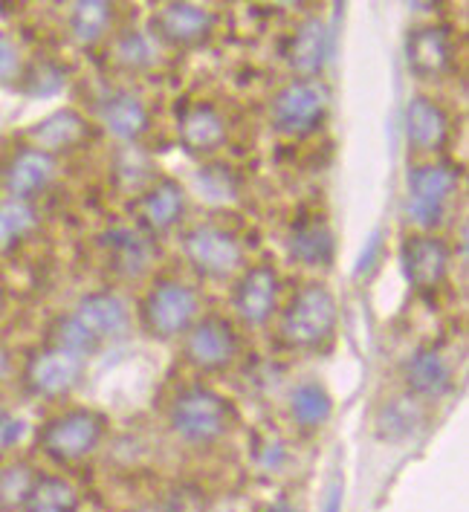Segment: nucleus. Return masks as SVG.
<instances>
[{"instance_id":"f257e3e1","label":"nucleus","mask_w":469,"mask_h":512,"mask_svg":"<svg viewBox=\"0 0 469 512\" xmlns=\"http://www.w3.org/2000/svg\"><path fill=\"white\" fill-rule=\"evenodd\" d=\"M336 319L339 307L331 290L319 281H310L299 287L281 310L278 336L293 351H319L333 339Z\"/></svg>"},{"instance_id":"f03ea898","label":"nucleus","mask_w":469,"mask_h":512,"mask_svg":"<svg viewBox=\"0 0 469 512\" xmlns=\"http://www.w3.org/2000/svg\"><path fill=\"white\" fill-rule=\"evenodd\" d=\"M232 408L209 385H186L168 403V426L183 443L212 446L229 432Z\"/></svg>"},{"instance_id":"7ed1b4c3","label":"nucleus","mask_w":469,"mask_h":512,"mask_svg":"<svg viewBox=\"0 0 469 512\" xmlns=\"http://www.w3.org/2000/svg\"><path fill=\"white\" fill-rule=\"evenodd\" d=\"M197 313H200V293L192 284L177 278L157 281L139 301L142 330L163 342L186 336V330L197 322Z\"/></svg>"},{"instance_id":"20e7f679","label":"nucleus","mask_w":469,"mask_h":512,"mask_svg":"<svg viewBox=\"0 0 469 512\" xmlns=\"http://www.w3.org/2000/svg\"><path fill=\"white\" fill-rule=\"evenodd\" d=\"M328 108H331V90L325 81L293 79L270 99V122L281 136L302 139L325 122Z\"/></svg>"},{"instance_id":"39448f33","label":"nucleus","mask_w":469,"mask_h":512,"mask_svg":"<svg viewBox=\"0 0 469 512\" xmlns=\"http://www.w3.org/2000/svg\"><path fill=\"white\" fill-rule=\"evenodd\" d=\"M183 258L189 261L200 278H212V281H223L232 278L244 270L247 264V252L244 243L235 232L223 229L218 223H197L192 226L183 238Z\"/></svg>"},{"instance_id":"423d86ee","label":"nucleus","mask_w":469,"mask_h":512,"mask_svg":"<svg viewBox=\"0 0 469 512\" xmlns=\"http://www.w3.org/2000/svg\"><path fill=\"white\" fill-rule=\"evenodd\" d=\"M461 186V174L452 162H423L414 165L409 174L406 215L420 229L441 226L449 203L455 200Z\"/></svg>"},{"instance_id":"0eeeda50","label":"nucleus","mask_w":469,"mask_h":512,"mask_svg":"<svg viewBox=\"0 0 469 512\" xmlns=\"http://www.w3.org/2000/svg\"><path fill=\"white\" fill-rule=\"evenodd\" d=\"M105 423H108L105 414L93 408H70L41 429L38 443L44 455H50L58 463H73L96 452V446L105 437Z\"/></svg>"},{"instance_id":"6e6552de","label":"nucleus","mask_w":469,"mask_h":512,"mask_svg":"<svg viewBox=\"0 0 469 512\" xmlns=\"http://www.w3.org/2000/svg\"><path fill=\"white\" fill-rule=\"evenodd\" d=\"M238 351H241L238 333L232 322L223 316H215V313L203 316L186 330L183 356L197 371H206V374L226 371L238 359Z\"/></svg>"},{"instance_id":"1a4fd4ad","label":"nucleus","mask_w":469,"mask_h":512,"mask_svg":"<svg viewBox=\"0 0 469 512\" xmlns=\"http://www.w3.org/2000/svg\"><path fill=\"white\" fill-rule=\"evenodd\" d=\"M281 278L273 264H252L238 272L232 287V310L249 327H264L276 316Z\"/></svg>"},{"instance_id":"9d476101","label":"nucleus","mask_w":469,"mask_h":512,"mask_svg":"<svg viewBox=\"0 0 469 512\" xmlns=\"http://www.w3.org/2000/svg\"><path fill=\"white\" fill-rule=\"evenodd\" d=\"M452 252L441 238H435L432 232H417L409 235L400 246V267L406 281L412 284V290L429 296L446 281Z\"/></svg>"},{"instance_id":"9b49d317","label":"nucleus","mask_w":469,"mask_h":512,"mask_svg":"<svg viewBox=\"0 0 469 512\" xmlns=\"http://www.w3.org/2000/svg\"><path fill=\"white\" fill-rule=\"evenodd\" d=\"M84 377V359L73 353L58 351V348H44V351L32 353L27 362V388L35 397L44 400H58L67 397Z\"/></svg>"},{"instance_id":"f8f14e48","label":"nucleus","mask_w":469,"mask_h":512,"mask_svg":"<svg viewBox=\"0 0 469 512\" xmlns=\"http://www.w3.org/2000/svg\"><path fill=\"white\" fill-rule=\"evenodd\" d=\"M455 61V41L443 24H423L406 35V64L414 79L438 81Z\"/></svg>"},{"instance_id":"ddd939ff","label":"nucleus","mask_w":469,"mask_h":512,"mask_svg":"<svg viewBox=\"0 0 469 512\" xmlns=\"http://www.w3.org/2000/svg\"><path fill=\"white\" fill-rule=\"evenodd\" d=\"M70 316L96 339V345L125 336V330L131 327L128 301L111 290H99V293H87L84 298H79L76 307L70 310Z\"/></svg>"},{"instance_id":"4468645a","label":"nucleus","mask_w":469,"mask_h":512,"mask_svg":"<svg viewBox=\"0 0 469 512\" xmlns=\"http://www.w3.org/2000/svg\"><path fill=\"white\" fill-rule=\"evenodd\" d=\"M154 29L168 47L192 50V47H200L212 38L215 15L197 3H166L154 15Z\"/></svg>"},{"instance_id":"2eb2a0df","label":"nucleus","mask_w":469,"mask_h":512,"mask_svg":"<svg viewBox=\"0 0 469 512\" xmlns=\"http://www.w3.org/2000/svg\"><path fill=\"white\" fill-rule=\"evenodd\" d=\"M177 136L186 154L192 157H212L218 154L226 139H229V128L226 119L215 105L209 102H194L192 108H186L180 113L177 122Z\"/></svg>"},{"instance_id":"dca6fc26","label":"nucleus","mask_w":469,"mask_h":512,"mask_svg":"<svg viewBox=\"0 0 469 512\" xmlns=\"http://www.w3.org/2000/svg\"><path fill=\"white\" fill-rule=\"evenodd\" d=\"M56 171V157H50L38 148H21L3 168V189L15 200L32 203L38 194H44L53 186Z\"/></svg>"},{"instance_id":"f3484780","label":"nucleus","mask_w":469,"mask_h":512,"mask_svg":"<svg viewBox=\"0 0 469 512\" xmlns=\"http://www.w3.org/2000/svg\"><path fill=\"white\" fill-rule=\"evenodd\" d=\"M102 249L108 255V264L113 272H119L122 278H139L151 270L154 258H157V246L154 238L142 229L134 226H113L102 235Z\"/></svg>"},{"instance_id":"a211bd4d","label":"nucleus","mask_w":469,"mask_h":512,"mask_svg":"<svg viewBox=\"0 0 469 512\" xmlns=\"http://www.w3.org/2000/svg\"><path fill=\"white\" fill-rule=\"evenodd\" d=\"M186 215V191L171 177H157L139 197V223L151 238L171 232Z\"/></svg>"},{"instance_id":"6ab92c4d","label":"nucleus","mask_w":469,"mask_h":512,"mask_svg":"<svg viewBox=\"0 0 469 512\" xmlns=\"http://www.w3.org/2000/svg\"><path fill=\"white\" fill-rule=\"evenodd\" d=\"M99 122L105 131L125 145H137L151 128V113L145 102L131 90H111L99 102Z\"/></svg>"},{"instance_id":"aec40b11","label":"nucleus","mask_w":469,"mask_h":512,"mask_svg":"<svg viewBox=\"0 0 469 512\" xmlns=\"http://www.w3.org/2000/svg\"><path fill=\"white\" fill-rule=\"evenodd\" d=\"M452 377V362L438 348H420L403 362V382L414 400H441Z\"/></svg>"},{"instance_id":"412c9836","label":"nucleus","mask_w":469,"mask_h":512,"mask_svg":"<svg viewBox=\"0 0 469 512\" xmlns=\"http://www.w3.org/2000/svg\"><path fill=\"white\" fill-rule=\"evenodd\" d=\"M449 139V113L429 96H414L406 108V142L414 154H438Z\"/></svg>"},{"instance_id":"4be33fe9","label":"nucleus","mask_w":469,"mask_h":512,"mask_svg":"<svg viewBox=\"0 0 469 512\" xmlns=\"http://www.w3.org/2000/svg\"><path fill=\"white\" fill-rule=\"evenodd\" d=\"M287 249L290 258L299 261L302 267H328L333 261V241L331 226L319 215H302L287 235Z\"/></svg>"},{"instance_id":"5701e85b","label":"nucleus","mask_w":469,"mask_h":512,"mask_svg":"<svg viewBox=\"0 0 469 512\" xmlns=\"http://www.w3.org/2000/svg\"><path fill=\"white\" fill-rule=\"evenodd\" d=\"M328 53H331L328 27L319 18H307L296 27L293 38H290L287 61H290V70L299 79H316L322 73L325 61H328Z\"/></svg>"},{"instance_id":"b1692460","label":"nucleus","mask_w":469,"mask_h":512,"mask_svg":"<svg viewBox=\"0 0 469 512\" xmlns=\"http://www.w3.org/2000/svg\"><path fill=\"white\" fill-rule=\"evenodd\" d=\"M87 134H90L87 119L73 108H61L56 113H50L44 122H38L29 131L32 142H35L32 148H38V151H44L50 157H56L58 151H73V148L84 145Z\"/></svg>"},{"instance_id":"393cba45","label":"nucleus","mask_w":469,"mask_h":512,"mask_svg":"<svg viewBox=\"0 0 469 512\" xmlns=\"http://www.w3.org/2000/svg\"><path fill=\"white\" fill-rule=\"evenodd\" d=\"M113 27V3L108 0H79L70 9V32L79 44H99Z\"/></svg>"},{"instance_id":"a878e982","label":"nucleus","mask_w":469,"mask_h":512,"mask_svg":"<svg viewBox=\"0 0 469 512\" xmlns=\"http://www.w3.org/2000/svg\"><path fill=\"white\" fill-rule=\"evenodd\" d=\"M79 492L76 486L58 475H38L32 492L24 501V512H76Z\"/></svg>"},{"instance_id":"bb28decb","label":"nucleus","mask_w":469,"mask_h":512,"mask_svg":"<svg viewBox=\"0 0 469 512\" xmlns=\"http://www.w3.org/2000/svg\"><path fill=\"white\" fill-rule=\"evenodd\" d=\"M333 411L331 394L319 382H299L290 394V414L302 429H319Z\"/></svg>"},{"instance_id":"cd10ccee","label":"nucleus","mask_w":469,"mask_h":512,"mask_svg":"<svg viewBox=\"0 0 469 512\" xmlns=\"http://www.w3.org/2000/svg\"><path fill=\"white\" fill-rule=\"evenodd\" d=\"M38 229V212L27 200L3 197L0 200V252L15 249Z\"/></svg>"},{"instance_id":"c85d7f7f","label":"nucleus","mask_w":469,"mask_h":512,"mask_svg":"<svg viewBox=\"0 0 469 512\" xmlns=\"http://www.w3.org/2000/svg\"><path fill=\"white\" fill-rule=\"evenodd\" d=\"M113 177L119 189L145 191L157 180V165L148 160L137 145H125L113 160Z\"/></svg>"},{"instance_id":"c756f323","label":"nucleus","mask_w":469,"mask_h":512,"mask_svg":"<svg viewBox=\"0 0 469 512\" xmlns=\"http://www.w3.org/2000/svg\"><path fill=\"white\" fill-rule=\"evenodd\" d=\"M50 348H58V351L73 353V356L84 359V356L96 353L99 345L70 313H64V316H58L56 322L50 324Z\"/></svg>"},{"instance_id":"7c9ffc66","label":"nucleus","mask_w":469,"mask_h":512,"mask_svg":"<svg viewBox=\"0 0 469 512\" xmlns=\"http://www.w3.org/2000/svg\"><path fill=\"white\" fill-rule=\"evenodd\" d=\"M38 481V475L32 472L27 463H9L0 469V507L3 510H15L24 507L27 495Z\"/></svg>"},{"instance_id":"2f4dec72","label":"nucleus","mask_w":469,"mask_h":512,"mask_svg":"<svg viewBox=\"0 0 469 512\" xmlns=\"http://www.w3.org/2000/svg\"><path fill=\"white\" fill-rule=\"evenodd\" d=\"M113 55H116V61H119L122 67H128V70H148V67L157 61L148 35L134 32V29H131V32H122V35L116 38Z\"/></svg>"},{"instance_id":"473e14b6","label":"nucleus","mask_w":469,"mask_h":512,"mask_svg":"<svg viewBox=\"0 0 469 512\" xmlns=\"http://www.w3.org/2000/svg\"><path fill=\"white\" fill-rule=\"evenodd\" d=\"M64 84H67V70L61 64H56V61H38V64L29 67L24 90H27L29 96H35V99H44V96H56Z\"/></svg>"},{"instance_id":"72a5a7b5","label":"nucleus","mask_w":469,"mask_h":512,"mask_svg":"<svg viewBox=\"0 0 469 512\" xmlns=\"http://www.w3.org/2000/svg\"><path fill=\"white\" fill-rule=\"evenodd\" d=\"M197 186L206 200H215V203H226L238 194V180L226 165H206L197 174Z\"/></svg>"},{"instance_id":"f704fd0d","label":"nucleus","mask_w":469,"mask_h":512,"mask_svg":"<svg viewBox=\"0 0 469 512\" xmlns=\"http://www.w3.org/2000/svg\"><path fill=\"white\" fill-rule=\"evenodd\" d=\"M417 400L414 397H403V400H394V403L386 405L380 423H383V434L388 437H403L414 429V423L420 420L417 414Z\"/></svg>"},{"instance_id":"c9c22d12","label":"nucleus","mask_w":469,"mask_h":512,"mask_svg":"<svg viewBox=\"0 0 469 512\" xmlns=\"http://www.w3.org/2000/svg\"><path fill=\"white\" fill-rule=\"evenodd\" d=\"M21 73V53L9 35L0 32V81H12Z\"/></svg>"},{"instance_id":"e433bc0d","label":"nucleus","mask_w":469,"mask_h":512,"mask_svg":"<svg viewBox=\"0 0 469 512\" xmlns=\"http://www.w3.org/2000/svg\"><path fill=\"white\" fill-rule=\"evenodd\" d=\"M21 432H24L21 420H18V417H12L6 408H0V452L12 449V446L21 440Z\"/></svg>"},{"instance_id":"4c0bfd02","label":"nucleus","mask_w":469,"mask_h":512,"mask_svg":"<svg viewBox=\"0 0 469 512\" xmlns=\"http://www.w3.org/2000/svg\"><path fill=\"white\" fill-rule=\"evenodd\" d=\"M380 246H383V232L377 229L371 238H368V243H365V249L359 252V261H357V275H362V272H368L371 267H374V261H377V255H380Z\"/></svg>"},{"instance_id":"58836bf2","label":"nucleus","mask_w":469,"mask_h":512,"mask_svg":"<svg viewBox=\"0 0 469 512\" xmlns=\"http://www.w3.org/2000/svg\"><path fill=\"white\" fill-rule=\"evenodd\" d=\"M322 512H342V481H333L328 489V501H325V510Z\"/></svg>"},{"instance_id":"ea45409f","label":"nucleus","mask_w":469,"mask_h":512,"mask_svg":"<svg viewBox=\"0 0 469 512\" xmlns=\"http://www.w3.org/2000/svg\"><path fill=\"white\" fill-rule=\"evenodd\" d=\"M9 377H12V353H9V348L0 345V385Z\"/></svg>"},{"instance_id":"a19ab883","label":"nucleus","mask_w":469,"mask_h":512,"mask_svg":"<svg viewBox=\"0 0 469 512\" xmlns=\"http://www.w3.org/2000/svg\"><path fill=\"white\" fill-rule=\"evenodd\" d=\"M131 512H174L171 507H163V504H142V507H134Z\"/></svg>"},{"instance_id":"79ce46f5","label":"nucleus","mask_w":469,"mask_h":512,"mask_svg":"<svg viewBox=\"0 0 469 512\" xmlns=\"http://www.w3.org/2000/svg\"><path fill=\"white\" fill-rule=\"evenodd\" d=\"M261 512H299V510H296V507H290V504H281V501H278V504H270V507H264Z\"/></svg>"},{"instance_id":"37998d69","label":"nucleus","mask_w":469,"mask_h":512,"mask_svg":"<svg viewBox=\"0 0 469 512\" xmlns=\"http://www.w3.org/2000/svg\"><path fill=\"white\" fill-rule=\"evenodd\" d=\"M0 310H3V296H0Z\"/></svg>"}]
</instances>
